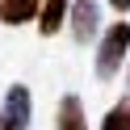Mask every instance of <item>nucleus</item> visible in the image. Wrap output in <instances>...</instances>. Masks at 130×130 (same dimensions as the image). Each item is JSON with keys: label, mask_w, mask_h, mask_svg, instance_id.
I'll return each instance as SVG.
<instances>
[{"label": "nucleus", "mask_w": 130, "mask_h": 130, "mask_svg": "<svg viewBox=\"0 0 130 130\" xmlns=\"http://www.w3.org/2000/svg\"><path fill=\"white\" fill-rule=\"evenodd\" d=\"M126 51H130V21H113L96 42V76L113 80L126 63Z\"/></svg>", "instance_id": "f257e3e1"}, {"label": "nucleus", "mask_w": 130, "mask_h": 130, "mask_svg": "<svg viewBox=\"0 0 130 130\" xmlns=\"http://www.w3.org/2000/svg\"><path fill=\"white\" fill-rule=\"evenodd\" d=\"M29 113H34V96L25 84H13L0 105V130H29Z\"/></svg>", "instance_id": "f03ea898"}, {"label": "nucleus", "mask_w": 130, "mask_h": 130, "mask_svg": "<svg viewBox=\"0 0 130 130\" xmlns=\"http://www.w3.org/2000/svg\"><path fill=\"white\" fill-rule=\"evenodd\" d=\"M67 21H71V38L88 46L101 34V9H96V0H71L67 4Z\"/></svg>", "instance_id": "7ed1b4c3"}, {"label": "nucleus", "mask_w": 130, "mask_h": 130, "mask_svg": "<svg viewBox=\"0 0 130 130\" xmlns=\"http://www.w3.org/2000/svg\"><path fill=\"white\" fill-rule=\"evenodd\" d=\"M67 4H71V0H42V4H38V34H42V38H55V34H59V29L63 25H67Z\"/></svg>", "instance_id": "20e7f679"}, {"label": "nucleus", "mask_w": 130, "mask_h": 130, "mask_svg": "<svg viewBox=\"0 0 130 130\" xmlns=\"http://www.w3.org/2000/svg\"><path fill=\"white\" fill-rule=\"evenodd\" d=\"M55 130H88V118H84V105H80V96H63V101H59Z\"/></svg>", "instance_id": "39448f33"}, {"label": "nucleus", "mask_w": 130, "mask_h": 130, "mask_svg": "<svg viewBox=\"0 0 130 130\" xmlns=\"http://www.w3.org/2000/svg\"><path fill=\"white\" fill-rule=\"evenodd\" d=\"M38 4L42 0H0V21L4 25H25L38 17Z\"/></svg>", "instance_id": "423d86ee"}, {"label": "nucleus", "mask_w": 130, "mask_h": 130, "mask_svg": "<svg viewBox=\"0 0 130 130\" xmlns=\"http://www.w3.org/2000/svg\"><path fill=\"white\" fill-rule=\"evenodd\" d=\"M101 130H130V101H118L109 113H105Z\"/></svg>", "instance_id": "0eeeda50"}, {"label": "nucleus", "mask_w": 130, "mask_h": 130, "mask_svg": "<svg viewBox=\"0 0 130 130\" xmlns=\"http://www.w3.org/2000/svg\"><path fill=\"white\" fill-rule=\"evenodd\" d=\"M109 9H118V13H130V0H109Z\"/></svg>", "instance_id": "6e6552de"}, {"label": "nucleus", "mask_w": 130, "mask_h": 130, "mask_svg": "<svg viewBox=\"0 0 130 130\" xmlns=\"http://www.w3.org/2000/svg\"><path fill=\"white\" fill-rule=\"evenodd\" d=\"M126 76H130V71H126Z\"/></svg>", "instance_id": "1a4fd4ad"}]
</instances>
